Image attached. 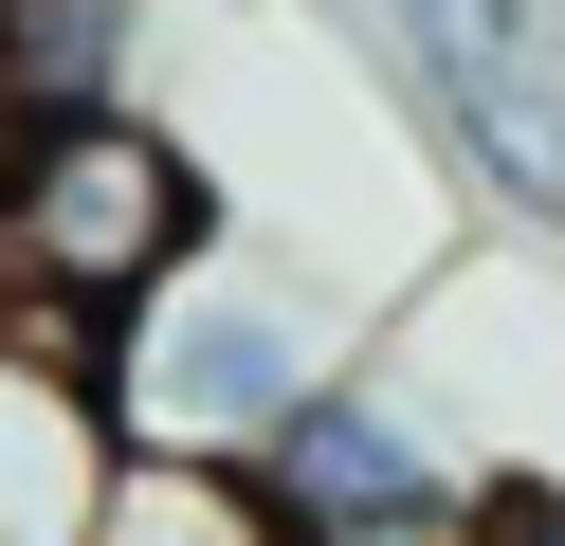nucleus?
I'll list each match as a JSON object with an SVG mask.
<instances>
[{"mask_svg":"<svg viewBox=\"0 0 565 546\" xmlns=\"http://www.w3.org/2000/svg\"><path fill=\"white\" fill-rule=\"evenodd\" d=\"M365 364V328H347V291L310 274V255H274L256 218H220V255H183V274L147 291V310L92 346V383H110L128 456H183V473H256L274 419H292L310 383H347Z\"/></svg>","mask_w":565,"mask_h":546,"instance_id":"obj_1","label":"nucleus"},{"mask_svg":"<svg viewBox=\"0 0 565 546\" xmlns=\"http://www.w3.org/2000/svg\"><path fill=\"white\" fill-rule=\"evenodd\" d=\"M237 182L128 109H55V128H0V328H55V346H110L183 255H220Z\"/></svg>","mask_w":565,"mask_h":546,"instance_id":"obj_2","label":"nucleus"},{"mask_svg":"<svg viewBox=\"0 0 565 546\" xmlns=\"http://www.w3.org/2000/svg\"><path fill=\"white\" fill-rule=\"evenodd\" d=\"M383 73L511 237H565V0H402Z\"/></svg>","mask_w":565,"mask_h":546,"instance_id":"obj_3","label":"nucleus"},{"mask_svg":"<svg viewBox=\"0 0 565 546\" xmlns=\"http://www.w3.org/2000/svg\"><path fill=\"white\" fill-rule=\"evenodd\" d=\"M492 456H456V419H419L402 364H347V383H310L292 419H274L256 456V510L274 546H329V528H402V510H456Z\"/></svg>","mask_w":565,"mask_h":546,"instance_id":"obj_4","label":"nucleus"},{"mask_svg":"<svg viewBox=\"0 0 565 546\" xmlns=\"http://www.w3.org/2000/svg\"><path fill=\"white\" fill-rule=\"evenodd\" d=\"M128 492V419L92 383V346L0 328V546H92Z\"/></svg>","mask_w":565,"mask_h":546,"instance_id":"obj_5","label":"nucleus"},{"mask_svg":"<svg viewBox=\"0 0 565 546\" xmlns=\"http://www.w3.org/2000/svg\"><path fill=\"white\" fill-rule=\"evenodd\" d=\"M128 55H147V0H0V128L128 109Z\"/></svg>","mask_w":565,"mask_h":546,"instance_id":"obj_6","label":"nucleus"},{"mask_svg":"<svg viewBox=\"0 0 565 546\" xmlns=\"http://www.w3.org/2000/svg\"><path fill=\"white\" fill-rule=\"evenodd\" d=\"M92 546H274V510H256V473L128 456V492H110V528H92Z\"/></svg>","mask_w":565,"mask_h":546,"instance_id":"obj_7","label":"nucleus"}]
</instances>
